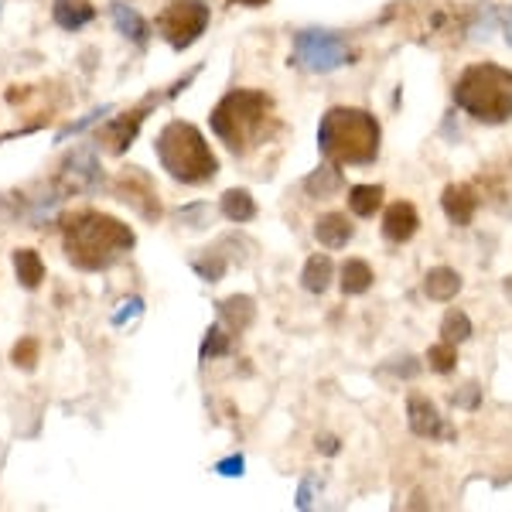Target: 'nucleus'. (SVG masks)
I'll list each match as a JSON object with an SVG mask.
<instances>
[{
	"label": "nucleus",
	"instance_id": "6",
	"mask_svg": "<svg viewBox=\"0 0 512 512\" xmlns=\"http://www.w3.org/2000/svg\"><path fill=\"white\" fill-rule=\"evenodd\" d=\"M209 4L205 0H171L168 7L158 14V35L168 41L175 52L192 48L198 38L209 28Z\"/></svg>",
	"mask_w": 512,
	"mask_h": 512
},
{
	"label": "nucleus",
	"instance_id": "2",
	"mask_svg": "<svg viewBox=\"0 0 512 512\" xmlns=\"http://www.w3.org/2000/svg\"><path fill=\"white\" fill-rule=\"evenodd\" d=\"M212 134L233 154H250L253 147L267 144L277 134V106L274 99L260 89H233L216 103L212 110Z\"/></svg>",
	"mask_w": 512,
	"mask_h": 512
},
{
	"label": "nucleus",
	"instance_id": "27",
	"mask_svg": "<svg viewBox=\"0 0 512 512\" xmlns=\"http://www.w3.org/2000/svg\"><path fill=\"white\" fill-rule=\"evenodd\" d=\"M229 338H233V335L222 332V325H212L209 332H205L202 349H198V355H202V362H209V359H219V355H226V352H229Z\"/></svg>",
	"mask_w": 512,
	"mask_h": 512
},
{
	"label": "nucleus",
	"instance_id": "15",
	"mask_svg": "<svg viewBox=\"0 0 512 512\" xmlns=\"http://www.w3.org/2000/svg\"><path fill=\"white\" fill-rule=\"evenodd\" d=\"M315 236L325 250H342V246H349V239L355 236V226L349 222V216H342V212H328V216L318 219Z\"/></svg>",
	"mask_w": 512,
	"mask_h": 512
},
{
	"label": "nucleus",
	"instance_id": "8",
	"mask_svg": "<svg viewBox=\"0 0 512 512\" xmlns=\"http://www.w3.org/2000/svg\"><path fill=\"white\" fill-rule=\"evenodd\" d=\"M161 99H164V96H147L144 103H137V106H134V110H127L123 117L110 120L103 130H99V144H103L110 154H123L130 144H134V137L140 134V127H144L147 113H151L154 106L161 103Z\"/></svg>",
	"mask_w": 512,
	"mask_h": 512
},
{
	"label": "nucleus",
	"instance_id": "26",
	"mask_svg": "<svg viewBox=\"0 0 512 512\" xmlns=\"http://www.w3.org/2000/svg\"><path fill=\"white\" fill-rule=\"evenodd\" d=\"M427 362H431L434 373H451V369L458 366V345H451L441 338V342L427 349Z\"/></svg>",
	"mask_w": 512,
	"mask_h": 512
},
{
	"label": "nucleus",
	"instance_id": "31",
	"mask_svg": "<svg viewBox=\"0 0 512 512\" xmlns=\"http://www.w3.org/2000/svg\"><path fill=\"white\" fill-rule=\"evenodd\" d=\"M243 468H246L243 454H233V458H222V461H219L216 472H219V475H226V478H236V475H243Z\"/></svg>",
	"mask_w": 512,
	"mask_h": 512
},
{
	"label": "nucleus",
	"instance_id": "25",
	"mask_svg": "<svg viewBox=\"0 0 512 512\" xmlns=\"http://www.w3.org/2000/svg\"><path fill=\"white\" fill-rule=\"evenodd\" d=\"M441 338H444V342H451V345L468 342V338H472V318H468L465 311L451 308L448 315H444V321H441Z\"/></svg>",
	"mask_w": 512,
	"mask_h": 512
},
{
	"label": "nucleus",
	"instance_id": "33",
	"mask_svg": "<svg viewBox=\"0 0 512 512\" xmlns=\"http://www.w3.org/2000/svg\"><path fill=\"white\" fill-rule=\"evenodd\" d=\"M297 506H301V509H308V506H311V482H304V485H301V492H297Z\"/></svg>",
	"mask_w": 512,
	"mask_h": 512
},
{
	"label": "nucleus",
	"instance_id": "1",
	"mask_svg": "<svg viewBox=\"0 0 512 512\" xmlns=\"http://www.w3.org/2000/svg\"><path fill=\"white\" fill-rule=\"evenodd\" d=\"M137 236L127 222L106 216L96 209H82L62 219V250L69 256L72 267L99 274L120 263L123 256L134 250Z\"/></svg>",
	"mask_w": 512,
	"mask_h": 512
},
{
	"label": "nucleus",
	"instance_id": "35",
	"mask_svg": "<svg viewBox=\"0 0 512 512\" xmlns=\"http://www.w3.org/2000/svg\"><path fill=\"white\" fill-rule=\"evenodd\" d=\"M506 41L512 45V11H509V18H506Z\"/></svg>",
	"mask_w": 512,
	"mask_h": 512
},
{
	"label": "nucleus",
	"instance_id": "22",
	"mask_svg": "<svg viewBox=\"0 0 512 512\" xmlns=\"http://www.w3.org/2000/svg\"><path fill=\"white\" fill-rule=\"evenodd\" d=\"M219 209H222V216H226L229 222H250V219H256V202H253V195L246 192V188H229V192L222 195Z\"/></svg>",
	"mask_w": 512,
	"mask_h": 512
},
{
	"label": "nucleus",
	"instance_id": "7",
	"mask_svg": "<svg viewBox=\"0 0 512 512\" xmlns=\"http://www.w3.org/2000/svg\"><path fill=\"white\" fill-rule=\"evenodd\" d=\"M352 59V48L332 31H301L294 38V59L308 72H335Z\"/></svg>",
	"mask_w": 512,
	"mask_h": 512
},
{
	"label": "nucleus",
	"instance_id": "30",
	"mask_svg": "<svg viewBox=\"0 0 512 512\" xmlns=\"http://www.w3.org/2000/svg\"><path fill=\"white\" fill-rule=\"evenodd\" d=\"M123 311H117V315H113V325H127V318H137L140 311H144V301H140V297H130V301H123L120 304Z\"/></svg>",
	"mask_w": 512,
	"mask_h": 512
},
{
	"label": "nucleus",
	"instance_id": "13",
	"mask_svg": "<svg viewBox=\"0 0 512 512\" xmlns=\"http://www.w3.org/2000/svg\"><path fill=\"white\" fill-rule=\"evenodd\" d=\"M441 209H444V216H448L454 226H468V222L475 219V212H478V195H475V188L472 185H448L444 188V195H441Z\"/></svg>",
	"mask_w": 512,
	"mask_h": 512
},
{
	"label": "nucleus",
	"instance_id": "32",
	"mask_svg": "<svg viewBox=\"0 0 512 512\" xmlns=\"http://www.w3.org/2000/svg\"><path fill=\"white\" fill-rule=\"evenodd\" d=\"M478 403V386L468 383L465 393H454V407H475Z\"/></svg>",
	"mask_w": 512,
	"mask_h": 512
},
{
	"label": "nucleus",
	"instance_id": "9",
	"mask_svg": "<svg viewBox=\"0 0 512 512\" xmlns=\"http://www.w3.org/2000/svg\"><path fill=\"white\" fill-rule=\"evenodd\" d=\"M117 195H120V202H127L130 209H137V216H144L147 222H154L161 216L158 188H154V181L147 178L140 168H130L127 175H120Z\"/></svg>",
	"mask_w": 512,
	"mask_h": 512
},
{
	"label": "nucleus",
	"instance_id": "29",
	"mask_svg": "<svg viewBox=\"0 0 512 512\" xmlns=\"http://www.w3.org/2000/svg\"><path fill=\"white\" fill-rule=\"evenodd\" d=\"M14 362L24 366V369L35 366V362H38V342H35V338H24V342L14 345Z\"/></svg>",
	"mask_w": 512,
	"mask_h": 512
},
{
	"label": "nucleus",
	"instance_id": "4",
	"mask_svg": "<svg viewBox=\"0 0 512 512\" xmlns=\"http://www.w3.org/2000/svg\"><path fill=\"white\" fill-rule=\"evenodd\" d=\"M161 168L181 185H205L219 175V161L195 123L171 120L154 140Z\"/></svg>",
	"mask_w": 512,
	"mask_h": 512
},
{
	"label": "nucleus",
	"instance_id": "3",
	"mask_svg": "<svg viewBox=\"0 0 512 512\" xmlns=\"http://www.w3.org/2000/svg\"><path fill=\"white\" fill-rule=\"evenodd\" d=\"M379 123L355 106H335L321 117L318 147L332 164H373L379 158Z\"/></svg>",
	"mask_w": 512,
	"mask_h": 512
},
{
	"label": "nucleus",
	"instance_id": "36",
	"mask_svg": "<svg viewBox=\"0 0 512 512\" xmlns=\"http://www.w3.org/2000/svg\"><path fill=\"white\" fill-rule=\"evenodd\" d=\"M239 4H246V7H263L267 0H239Z\"/></svg>",
	"mask_w": 512,
	"mask_h": 512
},
{
	"label": "nucleus",
	"instance_id": "20",
	"mask_svg": "<svg viewBox=\"0 0 512 512\" xmlns=\"http://www.w3.org/2000/svg\"><path fill=\"white\" fill-rule=\"evenodd\" d=\"M14 274H18L24 291H38L45 280V263H41L38 250H14Z\"/></svg>",
	"mask_w": 512,
	"mask_h": 512
},
{
	"label": "nucleus",
	"instance_id": "18",
	"mask_svg": "<svg viewBox=\"0 0 512 512\" xmlns=\"http://www.w3.org/2000/svg\"><path fill=\"white\" fill-rule=\"evenodd\" d=\"M424 291L431 301H451L461 291V274L451 267H434L431 274L424 277Z\"/></svg>",
	"mask_w": 512,
	"mask_h": 512
},
{
	"label": "nucleus",
	"instance_id": "11",
	"mask_svg": "<svg viewBox=\"0 0 512 512\" xmlns=\"http://www.w3.org/2000/svg\"><path fill=\"white\" fill-rule=\"evenodd\" d=\"M59 185L65 195L72 192H93V188L99 185V164H96V154L93 151H76L69 161L62 164L59 171Z\"/></svg>",
	"mask_w": 512,
	"mask_h": 512
},
{
	"label": "nucleus",
	"instance_id": "21",
	"mask_svg": "<svg viewBox=\"0 0 512 512\" xmlns=\"http://www.w3.org/2000/svg\"><path fill=\"white\" fill-rule=\"evenodd\" d=\"M110 14H113V24H117V31H120L123 38H130V41H134V45H140V48L147 45V21L140 18L134 7L113 4V7H110Z\"/></svg>",
	"mask_w": 512,
	"mask_h": 512
},
{
	"label": "nucleus",
	"instance_id": "14",
	"mask_svg": "<svg viewBox=\"0 0 512 512\" xmlns=\"http://www.w3.org/2000/svg\"><path fill=\"white\" fill-rule=\"evenodd\" d=\"M420 229V216L410 202H393L383 216V236L390 243H410Z\"/></svg>",
	"mask_w": 512,
	"mask_h": 512
},
{
	"label": "nucleus",
	"instance_id": "5",
	"mask_svg": "<svg viewBox=\"0 0 512 512\" xmlns=\"http://www.w3.org/2000/svg\"><path fill=\"white\" fill-rule=\"evenodd\" d=\"M454 103L482 123H506L512 117V72L492 62L468 65L454 82Z\"/></svg>",
	"mask_w": 512,
	"mask_h": 512
},
{
	"label": "nucleus",
	"instance_id": "24",
	"mask_svg": "<svg viewBox=\"0 0 512 512\" xmlns=\"http://www.w3.org/2000/svg\"><path fill=\"white\" fill-rule=\"evenodd\" d=\"M379 205H383V185H355L349 192V209L359 219L376 216Z\"/></svg>",
	"mask_w": 512,
	"mask_h": 512
},
{
	"label": "nucleus",
	"instance_id": "16",
	"mask_svg": "<svg viewBox=\"0 0 512 512\" xmlns=\"http://www.w3.org/2000/svg\"><path fill=\"white\" fill-rule=\"evenodd\" d=\"M219 318H222V325H226L233 335L246 332V328L253 325V318H256V304H253V297H246V294H233V297H226V301H219Z\"/></svg>",
	"mask_w": 512,
	"mask_h": 512
},
{
	"label": "nucleus",
	"instance_id": "17",
	"mask_svg": "<svg viewBox=\"0 0 512 512\" xmlns=\"http://www.w3.org/2000/svg\"><path fill=\"white\" fill-rule=\"evenodd\" d=\"M52 18L65 31H79L96 18V7L89 0H55L52 4Z\"/></svg>",
	"mask_w": 512,
	"mask_h": 512
},
{
	"label": "nucleus",
	"instance_id": "28",
	"mask_svg": "<svg viewBox=\"0 0 512 512\" xmlns=\"http://www.w3.org/2000/svg\"><path fill=\"white\" fill-rule=\"evenodd\" d=\"M338 185H342V178H338L335 168H318L315 175L304 181V188H308L311 195H328V192H335Z\"/></svg>",
	"mask_w": 512,
	"mask_h": 512
},
{
	"label": "nucleus",
	"instance_id": "34",
	"mask_svg": "<svg viewBox=\"0 0 512 512\" xmlns=\"http://www.w3.org/2000/svg\"><path fill=\"white\" fill-rule=\"evenodd\" d=\"M318 451L335 454L338 451V441H335V437H318Z\"/></svg>",
	"mask_w": 512,
	"mask_h": 512
},
{
	"label": "nucleus",
	"instance_id": "19",
	"mask_svg": "<svg viewBox=\"0 0 512 512\" xmlns=\"http://www.w3.org/2000/svg\"><path fill=\"white\" fill-rule=\"evenodd\" d=\"M332 277H335V263L328 260L325 253L311 256L301 270V284H304V291H311V294H325L328 284H332Z\"/></svg>",
	"mask_w": 512,
	"mask_h": 512
},
{
	"label": "nucleus",
	"instance_id": "10",
	"mask_svg": "<svg viewBox=\"0 0 512 512\" xmlns=\"http://www.w3.org/2000/svg\"><path fill=\"white\" fill-rule=\"evenodd\" d=\"M417 31L424 41H454V38L468 35L472 24H468L465 14H458L451 4H444V7H427V11L420 14Z\"/></svg>",
	"mask_w": 512,
	"mask_h": 512
},
{
	"label": "nucleus",
	"instance_id": "23",
	"mask_svg": "<svg viewBox=\"0 0 512 512\" xmlns=\"http://www.w3.org/2000/svg\"><path fill=\"white\" fill-rule=\"evenodd\" d=\"M373 267L366 260H345L342 267V291L345 294H366L373 287Z\"/></svg>",
	"mask_w": 512,
	"mask_h": 512
},
{
	"label": "nucleus",
	"instance_id": "12",
	"mask_svg": "<svg viewBox=\"0 0 512 512\" xmlns=\"http://www.w3.org/2000/svg\"><path fill=\"white\" fill-rule=\"evenodd\" d=\"M407 420H410V431H414L417 437H454L451 434V427L444 424V417L437 414V407L427 396H420V393H414L407 400Z\"/></svg>",
	"mask_w": 512,
	"mask_h": 512
}]
</instances>
